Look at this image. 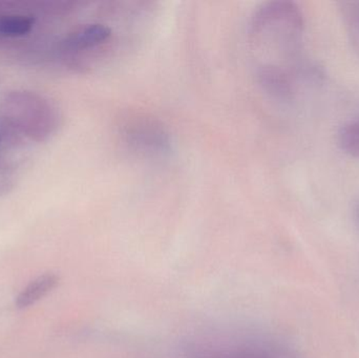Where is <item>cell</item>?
I'll list each match as a JSON object with an SVG mask.
<instances>
[{
    "mask_svg": "<svg viewBox=\"0 0 359 358\" xmlns=\"http://www.w3.org/2000/svg\"><path fill=\"white\" fill-rule=\"evenodd\" d=\"M35 20L21 14H0V38H16L27 35Z\"/></svg>",
    "mask_w": 359,
    "mask_h": 358,
    "instance_id": "obj_5",
    "label": "cell"
},
{
    "mask_svg": "<svg viewBox=\"0 0 359 358\" xmlns=\"http://www.w3.org/2000/svg\"><path fill=\"white\" fill-rule=\"evenodd\" d=\"M2 121L15 132L36 142L50 139L58 130L57 107L42 95L25 90L8 92L0 104Z\"/></svg>",
    "mask_w": 359,
    "mask_h": 358,
    "instance_id": "obj_2",
    "label": "cell"
},
{
    "mask_svg": "<svg viewBox=\"0 0 359 358\" xmlns=\"http://www.w3.org/2000/svg\"><path fill=\"white\" fill-rule=\"evenodd\" d=\"M303 18L292 2L270 1L253 13L247 32L249 58L259 84L278 97L290 95Z\"/></svg>",
    "mask_w": 359,
    "mask_h": 358,
    "instance_id": "obj_1",
    "label": "cell"
},
{
    "mask_svg": "<svg viewBox=\"0 0 359 358\" xmlns=\"http://www.w3.org/2000/svg\"><path fill=\"white\" fill-rule=\"evenodd\" d=\"M59 277L54 273H46L29 284L16 298V306L19 309L27 308L41 300L48 292L52 291Z\"/></svg>",
    "mask_w": 359,
    "mask_h": 358,
    "instance_id": "obj_4",
    "label": "cell"
},
{
    "mask_svg": "<svg viewBox=\"0 0 359 358\" xmlns=\"http://www.w3.org/2000/svg\"><path fill=\"white\" fill-rule=\"evenodd\" d=\"M8 132L10 134H15L4 121H2V125L0 124V144L4 142V139L8 138Z\"/></svg>",
    "mask_w": 359,
    "mask_h": 358,
    "instance_id": "obj_7",
    "label": "cell"
},
{
    "mask_svg": "<svg viewBox=\"0 0 359 358\" xmlns=\"http://www.w3.org/2000/svg\"><path fill=\"white\" fill-rule=\"evenodd\" d=\"M339 142L345 153L359 158V119L349 122L341 128Z\"/></svg>",
    "mask_w": 359,
    "mask_h": 358,
    "instance_id": "obj_6",
    "label": "cell"
},
{
    "mask_svg": "<svg viewBox=\"0 0 359 358\" xmlns=\"http://www.w3.org/2000/svg\"><path fill=\"white\" fill-rule=\"evenodd\" d=\"M118 134L124 147L138 157L158 159L172 151V136L168 128L149 113L124 116L118 125Z\"/></svg>",
    "mask_w": 359,
    "mask_h": 358,
    "instance_id": "obj_3",
    "label": "cell"
}]
</instances>
